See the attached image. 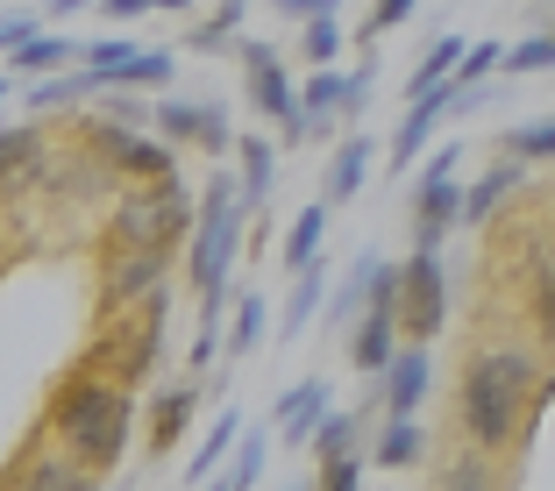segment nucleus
Segmentation results:
<instances>
[{"label": "nucleus", "instance_id": "nucleus-25", "mask_svg": "<svg viewBox=\"0 0 555 491\" xmlns=\"http://www.w3.org/2000/svg\"><path fill=\"white\" fill-rule=\"evenodd\" d=\"M463 50H470V43H463V36H435V43L421 50V65L406 72V100H421V93H435V86H449V79H456Z\"/></svg>", "mask_w": 555, "mask_h": 491}, {"label": "nucleus", "instance_id": "nucleus-7", "mask_svg": "<svg viewBox=\"0 0 555 491\" xmlns=\"http://www.w3.org/2000/svg\"><path fill=\"white\" fill-rule=\"evenodd\" d=\"M449 321V279H441V249H413L399 263V327L406 343H435Z\"/></svg>", "mask_w": 555, "mask_h": 491}, {"label": "nucleus", "instance_id": "nucleus-26", "mask_svg": "<svg viewBox=\"0 0 555 491\" xmlns=\"http://www.w3.org/2000/svg\"><path fill=\"white\" fill-rule=\"evenodd\" d=\"M263 335H271V299L243 293V299H235V313H229V357L243 363L249 349H263Z\"/></svg>", "mask_w": 555, "mask_h": 491}, {"label": "nucleus", "instance_id": "nucleus-33", "mask_svg": "<svg viewBox=\"0 0 555 491\" xmlns=\"http://www.w3.org/2000/svg\"><path fill=\"white\" fill-rule=\"evenodd\" d=\"M363 299H371V249L357 257V271H349V285H343L335 299H327V313H321V321H327V327H357V307H363Z\"/></svg>", "mask_w": 555, "mask_h": 491}, {"label": "nucleus", "instance_id": "nucleus-31", "mask_svg": "<svg viewBox=\"0 0 555 491\" xmlns=\"http://www.w3.org/2000/svg\"><path fill=\"white\" fill-rule=\"evenodd\" d=\"M299 57H307V65H335V57H343V22L335 15H307L299 22Z\"/></svg>", "mask_w": 555, "mask_h": 491}, {"label": "nucleus", "instance_id": "nucleus-22", "mask_svg": "<svg viewBox=\"0 0 555 491\" xmlns=\"http://www.w3.org/2000/svg\"><path fill=\"white\" fill-rule=\"evenodd\" d=\"M371 164H377V143L363 129H349L343 143H335V157H327V207H343V199L363 193V179H371Z\"/></svg>", "mask_w": 555, "mask_h": 491}, {"label": "nucleus", "instance_id": "nucleus-2", "mask_svg": "<svg viewBox=\"0 0 555 491\" xmlns=\"http://www.w3.org/2000/svg\"><path fill=\"white\" fill-rule=\"evenodd\" d=\"M50 442L86 456L93 470L115 477V463L129 456V427H135V399H129V377L115 371H72L57 392H50Z\"/></svg>", "mask_w": 555, "mask_h": 491}, {"label": "nucleus", "instance_id": "nucleus-23", "mask_svg": "<svg viewBox=\"0 0 555 491\" xmlns=\"http://www.w3.org/2000/svg\"><path fill=\"white\" fill-rule=\"evenodd\" d=\"M235 442H243V413H214V427H207V435H199V449H193V456H185V484H214V477H221V463H229L235 456Z\"/></svg>", "mask_w": 555, "mask_h": 491}, {"label": "nucleus", "instance_id": "nucleus-8", "mask_svg": "<svg viewBox=\"0 0 555 491\" xmlns=\"http://www.w3.org/2000/svg\"><path fill=\"white\" fill-rule=\"evenodd\" d=\"M150 129L164 135V143H193L199 157H229L243 135H235V121H229V107L221 100H164L157 115H150Z\"/></svg>", "mask_w": 555, "mask_h": 491}, {"label": "nucleus", "instance_id": "nucleus-35", "mask_svg": "<svg viewBox=\"0 0 555 491\" xmlns=\"http://www.w3.org/2000/svg\"><path fill=\"white\" fill-rule=\"evenodd\" d=\"M527 313H534V335H541V349L555 357V263L534 279V299H527Z\"/></svg>", "mask_w": 555, "mask_h": 491}, {"label": "nucleus", "instance_id": "nucleus-14", "mask_svg": "<svg viewBox=\"0 0 555 491\" xmlns=\"http://www.w3.org/2000/svg\"><path fill=\"white\" fill-rule=\"evenodd\" d=\"M327 377H307V385H293V392L278 399V442L285 449H313V435H321V421L335 406H327Z\"/></svg>", "mask_w": 555, "mask_h": 491}, {"label": "nucleus", "instance_id": "nucleus-4", "mask_svg": "<svg viewBox=\"0 0 555 491\" xmlns=\"http://www.w3.org/2000/svg\"><path fill=\"white\" fill-rule=\"evenodd\" d=\"M193 193L179 185V171L171 179H129V193L107 207V243H129V249H171L179 257L185 243H193Z\"/></svg>", "mask_w": 555, "mask_h": 491}, {"label": "nucleus", "instance_id": "nucleus-21", "mask_svg": "<svg viewBox=\"0 0 555 491\" xmlns=\"http://www.w3.org/2000/svg\"><path fill=\"white\" fill-rule=\"evenodd\" d=\"M278 150H285V143H278V135H257V129H249L243 143H235V157H243V171H235V179H243V207H249V214H263V207H271V185H278Z\"/></svg>", "mask_w": 555, "mask_h": 491}, {"label": "nucleus", "instance_id": "nucleus-45", "mask_svg": "<svg viewBox=\"0 0 555 491\" xmlns=\"http://www.w3.org/2000/svg\"><path fill=\"white\" fill-rule=\"evenodd\" d=\"M541 8H555V0H541Z\"/></svg>", "mask_w": 555, "mask_h": 491}, {"label": "nucleus", "instance_id": "nucleus-5", "mask_svg": "<svg viewBox=\"0 0 555 491\" xmlns=\"http://www.w3.org/2000/svg\"><path fill=\"white\" fill-rule=\"evenodd\" d=\"M235 57H243V93H249V115H263V121H271L285 150H293V143H307V115H299V86H293V72H285V57H278L271 43H257V36H243V43H235Z\"/></svg>", "mask_w": 555, "mask_h": 491}, {"label": "nucleus", "instance_id": "nucleus-37", "mask_svg": "<svg viewBox=\"0 0 555 491\" xmlns=\"http://www.w3.org/2000/svg\"><path fill=\"white\" fill-rule=\"evenodd\" d=\"M413 8H421V0H377L371 15H363V43H377V36H392L399 22H413Z\"/></svg>", "mask_w": 555, "mask_h": 491}, {"label": "nucleus", "instance_id": "nucleus-12", "mask_svg": "<svg viewBox=\"0 0 555 491\" xmlns=\"http://www.w3.org/2000/svg\"><path fill=\"white\" fill-rule=\"evenodd\" d=\"M50 179V135L43 121H15V129H0V193L15 199L22 185H43Z\"/></svg>", "mask_w": 555, "mask_h": 491}, {"label": "nucleus", "instance_id": "nucleus-42", "mask_svg": "<svg viewBox=\"0 0 555 491\" xmlns=\"http://www.w3.org/2000/svg\"><path fill=\"white\" fill-rule=\"evenodd\" d=\"M115 22H143V15H157V0H100Z\"/></svg>", "mask_w": 555, "mask_h": 491}, {"label": "nucleus", "instance_id": "nucleus-1", "mask_svg": "<svg viewBox=\"0 0 555 491\" xmlns=\"http://www.w3.org/2000/svg\"><path fill=\"white\" fill-rule=\"evenodd\" d=\"M548 406V371H541V349L534 343H485L463 357L456 377V421L485 456L513 449L527 427L541 421Z\"/></svg>", "mask_w": 555, "mask_h": 491}, {"label": "nucleus", "instance_id": "nucleus-19", "mask_svg": "<svg viewBox=\"0 0 555 491\" xmlns=\"http://www.w3.org/2000/svg\"><path fill=\"white\" fill-rule=\"evenodd\" d=\"M421 456H427L421 413H385V427H377V442H371V463L377 470H421Z\"/></svg>", "mask_w": 555, "mask_h": 491}, {"label": "nucleus", "instance_id": "nucleus-38", "mask_svg": "<svg viewBox=\"0 0 555 491\" xmlns=\"http://www.w3.org/2000/svg\"><path fill=\"white\" fill-rule=\"evenodd\" d=\"M363 484V456L349 449V456H321V491H357Z\"/></svg>", "mask_w": 555, "mask_h": 491}, {"label": "nucleus", "instance_id": "nucleus-29", "mask_svg": "<svg viewBox=\"0 0 555 491\" xmlns=\"http://www.w3.org/2000/svg\"><path fill=\"white\" fill-rule=\"evenodd\" d=\"M263 456H271V442H263V427H249L243 442H235V456L221 463V477H214V484H229V491L263 484Z\"/></svg>", "mask_w": 555, "mask_h": 491}, {"label": "nucleus", "instance_id": "nucleus-28", "mask_svg": "<svg viewBox=\"0 0 555 491\" xmlns=\"http://www.w3.org/2000/svg\"><path fill=\"white\" fill-rule=\"evenodd\" d=\"M321 243H327V199L321 207H299V221L285 229V249H278V257H285V271H307V263L321 257Z\"/></svg>", "mask_w": 555, "mask_h": 491}, {"label": "nucleus", "instance_id": "nucleus-43", "mask_svg": "<svg viewBox=\"0 0 555 491\" xmlns=\"http://www.w3.org/2000/svg\"><path fill=\"white\" fill-rule=\"evenodd\" d=\"M79 8H86V0H43V15H50V22H72Z\"/></svg>", "mask_w": 555, "mask_h": 491}, {"label": "nucleus", "instance_id": "nucleus-40", "mask_svg": "<svg viewBox=\"0 0 555 491\" xmlns=\"http://www.w3.org/2000/svg\"><path fill=\"white\" fill-rule=\"evenodd\" d=\"M36 29H43L36 15H0V57H8V50H22V43H29Z\"/></svg>", "mask_w": 555, "mask_h": 491}, {"label": "nucleus", "instance_id": "nucleus-24", "mask_svg": "<svg viewBox=\"0 0 555 491\" xmlns=\"http://www.w3.org/2000/svg\"><path fill=\"white\" fill-rule=\"evenodd\" d=\"M86 50L72 43V36H57V29H36L22 50H8V65H15V79H50V72H65V65H79Z\"/></svg>", "mask_w": 555, "mask_h": 491}, {"label": "nucleus", "instance_id": "nucleus-27", "mask_svg": "<svg viewBox=\"0 0 555 491\" xmlns=\"http://www.w3.org/2000/svg\"><path fill=\"white\" fill-rule=\"evenodd\" d=\"M243 15H249V0H214V15L185 29V50H193V57H207V50H229L235 29H243Z\"/></svg>", "mask_w": 555, "mask_h": 491}, {"label": "nucleus", "instance_id": "nucleus-17", "mask_svg": "<svg viewBox=\"0 0 555 491\" xmlns=\"http://www.w3.org/2000/svg\"><path fill=\"white\" fill-rule=\"evenodd\" d=\"M86 100H107V79H100V72L79 57V65H65V72H50V79H36L22 107H29V115H57V107H86Z\"/></svg>", "mask_w": 555, "mask_h": 491}, {"label": "nucleus", "instance_id": "nucleus-13", "mask_svg": "<svg viewBox=\"0 0 555 491\" xmlns=\"http://www.w3.org/2000/svg\"><path fill=\"white\" fill-rule=\"evenodd\" d=\"M199 406H207L199 371L185 377V385H164V392L150 399V456H179V442H185V427H193Z\"/></svg>", "mask_w": 555, "mask_h": 491}, {"label": "nucleus", "instance_id": "nucleus-36", "mask_svg": "<svg viewBox=\"0 0 555 491\" xmlns=\"http://www.w3.org/2000/svg\"><path fill=\"white\" fill-rule=\"evenodd\" d=\"M435 484H449V491H491V484H499V470H491L485 456H463V463H449V470H435Z\"/></svg>", "mask_w": 555, "mask_h": 491}, {"label": "nucleus", "instance_id": "nucleus-32", "mask_svg": "<svg viewBox=\"0 0 555 491\" xmlns=\"http://www.w3.org/2000/svg\"><path fill=\"white\" fill-rule=\"evenodd\" d=\"M499 72H513V79H534V72H555V29H541V36H520V43H506V65Z\"/></svg>", "mask_w": 555, "mask_h": 491}, {"label": "nucleus", "instance_id": "nucleus-16", "mask_svg": "<svg viewBox=\"0 0 555 491\" xmlns=\"http://www.w3.org/2000/svg\"><path fill=\"white\" fill-rule=\"evenodd\" d=\"M100 477H107V470H93V463H86V456H72V449H65V456L36 449V456L22 463V470H8L0 484H29V491H93Z\"/></svg>", "mask_w": 555, "mask_h": 491}, {"label": "nucleus", "instance_id": "nucleus-41", "mask_svg": "<svg viewBox=\"0 0 555 491\" xmlns=\"http://www.w3.org/2000/svg\"><path fill=\"white\" fill-rule=\"evenodd\" d=\"M271 8H278L285 22H307V15H335L343 0H271Z\"/></svg>", "mask_w": 555, "mask_h": 491}, {"label": "nucleus", "instance_id": "nucleus-30", "mask_svg": "<svg viewBox=\"0 0 555 491\" xmlns=\"http://www.w3.org/2000/svg\"><path fill=\"white\" fill-rule=\"evenodd\" d=\"M499 150H513V157H527V164H555V115L513 121V129L499 135Z\"/></svg>", "mask_w": 555, "mask_h": 491}, {"label": "nucleus", "instance_id": "nucleus-11", "mask_svg": "<svg viewBox=\"0 0 555 491\" xmlns=\"http://www.w3.org/2000/svg\"><path fill=\"white\" fill-rule=\"evenodd\" d=\"M463 100V79H449V86H435V93H421V100H406V115H399V129H392V143H385V164L392 171H413L421 164V150L435 143V129H441V115Z\"/></svg>", "mask_w": 555, "mask_h": 491}, {"label": "nucleus", "instance_id": "nucleus-6", "mask_svg": "<svg viewBox=\"0 0 555 491\" xmlns=\"http://www.w3.org/2000/svg\"><path fill=\"white\" fill-rule=\"evenodd\" d=\"M86 150L107 157L121 179H171V171H179V143H164L157 129L143 135V121H121V115L86 121Z\"/></svg>", "mask_w": 555, "mask_h": 491}, {"label": "nucleus", "instance_id": "nucleus-9", "mask_svg": "<svg viewBox=\"0 0 555 491\" xmlns=\"http://www.w3.org/2000/svg\"><path fill=\"white\" fill-rule=\"evenodd\" d=\"M164 271H171V249H129V243H107V257H100V307H107V313L143 307V299L164 285Z\"/></svg>", "mask_w": 555, "mask_h": 491}, {"label": "nucleus", "instance_id": "nucleus-10", "mask_svg": "<svg viewBox=\"0 0 555 491\" xmlns=\"http://www.w3.org/2000/svg\"><path fill=\"white\" fill-rule=\"evenodd\" d=\"M463 229V179L456 171H421L413 185V249H441Z\"/></svg>", "mask_w": 555, "mask_h": 491}, {"label": "nucleus", "instance_id": "nucleus-39", "mask_svg": "<svg viewBox=\"0 0 555 491\" xmlns=\"http://www.w3.org/2000/svg\"><path fill=\"white\" fill-rule=\"evenodd\" d=\"M506 65V43H477V50H463V65H456V79H491V72Z\"/></svg>", "mask_w": 555, "mask_h": 491}, {"label": "nucleus", "instance_id": "nucleus-34", "mask_svg": "<svg viewBox=\"0 0 555 491\" xmlns=\"http://www.w3.org/2000/svg\"><path fill=\"white\" fill-rule=\"evenodd\" d=\"M349 449H363V413H327L313 435V456H349Z\"/></svg>", "mask_w": 555, "mask_h": 491}, {"label": "nucleus", "instance_id": "nucleus-3", "mask_svg": "<svg viewBox=\"0 0 555 491\" xmlns=\"http://www.w3.org/2000/svg\"><path fill=\"white\" fill-rule=\"evenodd\" d=\"M257 214L243 207V179L235 171H214L207 193H199V221H193V243H185V263H193V293H229V271L243 257V235Z\"/></svg>", "mask_w": 555, "mask_h": 491}, {"label": "nucleus", "instance_id": "nucleus-18", "mask_svg": "<svg viewBox=\"0 0 555 491\" xmlns=\"http://www.w3.org/2000/svg\"><path fill=\"white\" fill-rule=\"evenodd\" d=\"M321 313H327V263L313 257L307 271H293V293H285V307H278V343H299L307 321H321Z\"/></svg>", "mask_w": 555, "mask_h": 491}, {"label": "nucleus", "instance_id": "nucleus-20", "mask_svg": "<svg viewBox=\"0 0 555 491\" xmlns=\"http://www.w3.org/2000/svg\"><path fill=\"white\" fill-rule=\"evenodd\" d=\"M385 413H421L427 399V343H399V357L385 363Z\"/></svg>", "mask_w": 555, "mask_h": 491}, {"label": "nucleus", "instance_id": "nucleus-15", "mask_svg": "<svg viewBox=\"0 0 555 491\" xmlns=\"http://www.w3.org/2000/svg\"><path fill=\"white\" fill-rule=\"evenodd\" d=\"M520 185H527V157H513V150H506L491 171H477V185H463V229H485V221L506 207Z\"/></svg>", "mask_w": 555, "mask_h": 491}, {"label": "nucleus", "instance_id": "nucleus-44", "mask_svg": "<svg viewBox=\"0 0 555 491\" xmlns=\"http://www.w3.org/2000/svg\"><path fill=\"white\" fill-rule=\"evenodd\" d=\"M164 15H193V0H157Z\"/></svg>", "mask_w": 555, "mask_h": 491}]
</instances>
